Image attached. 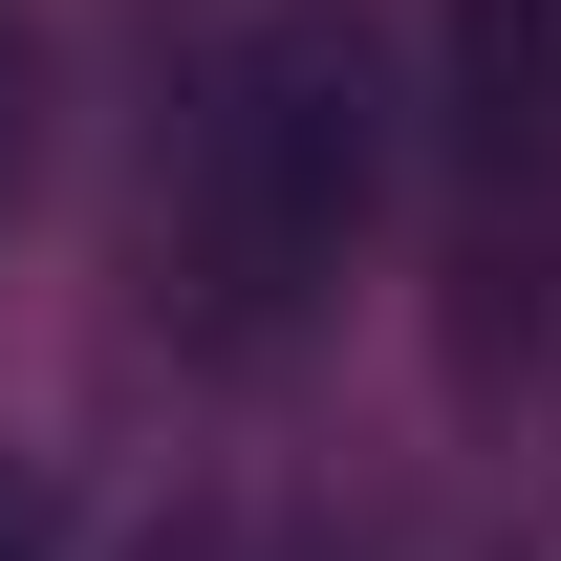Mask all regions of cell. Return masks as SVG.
Instances as JSON below:
<instances>
[{
    "label": "cell",
    "instance_id": "5",
    "mask_svg": "<svg viewBox=\"0 0 561 561\" xmlns=\"http://www.w3.org/2000/svg\"><path fill=\"white\" fill-rule=\"evenodd\" d=\"M476 561H561V496H540V518H518V540H476Z\"/></svg>",
    "mask_w": 561,
    "mask_h": 561
},
{
    "label": "cell",
    "instance_id": "1",
    "mask_svg": "<svg viewBox=\"0 0 561 561\" xmlns=\"http://www.w3.org/2000/svg\"><path fill=\"white\" fill-rule=\"evenodd\" d=\"M389 173H411V108L367 0H195L151 87V346L280 367L389 238Z\"/></svg>",
    "mask_w": 561,
    "mask_h": 561
},
{
    "label": "cell",
    "instance_id": "2",
    "mask_svg": "<svg viewBox=\"0 0 561 561\" xmlns=\"http://www.w3.org/2000/svg\"><path fill=\"white\" fill-rule=\"evenodd\" d=\"M432 151H454V367H518L561 280V0H432Z\"/></svg>",
    "mask_w": 561,
    "mask_h": 561
},
{
    "label": "cell",
    "instance_id": "3",
    "mask_svg": "<svg viewBox=\"0 0 561 561\" xmlns=\"http://www.w3.org/2000/svg\"><path fill=\"white\" fill-rule=\"evenodd\" d=\"M0 561H87V496H66V454H22V432H0Z\"/></svg>",
    "mask_w": 561,
    "mask_h": 561
},
{
    "label": "cell",
    "instance_id": "4",
    "mask_svg": "<svg viewBox=\"0 0 561 561\" xmlns=\"http://www.w3.org/2000/svg\"><path fill=\"white\" fill-rule=\"evenodd\" d=\"M22 173H44V22L0 0V216H22Z\"/></svg>",
    "mask_w": 561,
    "mask_h": 561
}]
</instances>
